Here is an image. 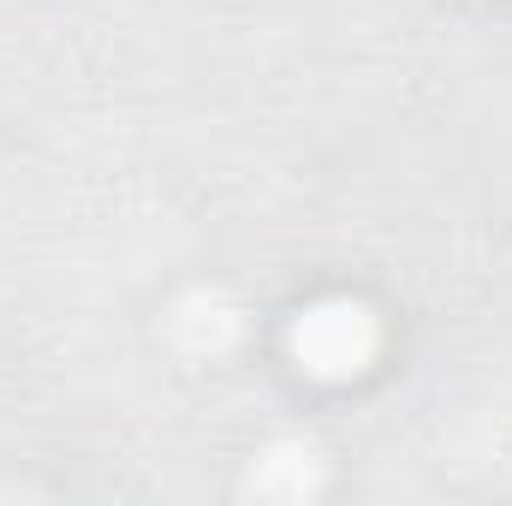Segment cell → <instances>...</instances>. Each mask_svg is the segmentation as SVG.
I'll use <instances>...</instances> for the list:
<instances>
[{
	"label": "cell",
	"instance_id": "obj_1",
	"mask_svg": "<svg viewBox=\"0 0 512 506\" xmlns=\"http://www.w3.org/2000/svg\"><path fill=\"white\" fill-rule=\"evenodd\" d=\"M370 346H376V328H370V316L352 310V304H328V310L304 316V328H298V352H304V364L322 370V376L364 370Z\"/></svg>",
	"mask_w": 512,
	"mask_h": 506
}]
</instances>
